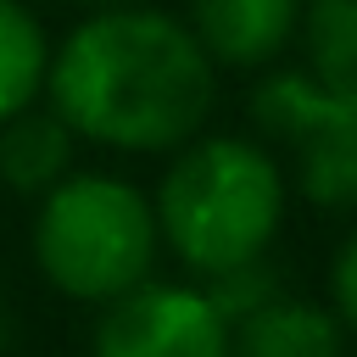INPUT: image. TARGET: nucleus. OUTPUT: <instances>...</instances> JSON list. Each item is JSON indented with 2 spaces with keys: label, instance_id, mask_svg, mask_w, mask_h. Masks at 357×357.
I'll return each instance as SVG.
<instances>
[{
  "label": "nucleus",
  "instance_id": "obj_1",
  "mask_svg": "<svg viewBox=\"0 0 357 357\" xmlns=\"http://www.w3.org/2000/svg\"><path fill=\"white\" fill-rule=\"evenodd\" d=\"M45 100L89 145L156 156L206 128L218 61L201 50L190 22L145 0L89 6L50 45Z\"/></svg>",
  "mask_w": 357,
  "mask_h": 357
},
{
  "label": "nucleus",
  "instance_id": "obj_2",
  "mask_svg": "<svg viewBox=\"0 0 357 357\" xmlns=\"http://www.w3.org/2000/svg\"><path fill=\"white\" fill-rule=\"evenodd\" d=\"M162 245L201 279L268 257L284 223V173L268 145L240 134H195L173 151L156 195Z\"/></svg>",
  "mask_w": 357,
  "mask_h": 357
},
{
  "label": "nucleus",
  "instance_id": "obj_3",
  "mask_svg": "<svg viewBox=\"0 0 357 357\" xmlns=\"http://www.w3.org/2000/svg\"><path fill=\"white\" fill-rule=\"evenodd\" d=\"M156 206L117 173H67L39 195L33 268L39 279L84 307H106L156 268Z\"/></svg>",
  "mask_w": 357,
  "mask_h": 357
},
{
  "label": "nucleus",
  "instance_id": "obj_4",
  "mask_svg": "<svg viewBox=\"0 0 357 357\" xmlns=\"http://www.w3.org/2000/svg\"><path fill=\"white\" fill-rule=\"evenodd\" d=\"M251 123L290 145L296 190L312 206H357V100L329 95L312 73H273L251 89Z\"/></svg>",
  "mask_w": 357,
  "mask_h": 357
},
{
  "label": "nucleus",
  "instance_id": "obj_5",
  "mask_svg": "<svg viewBox=\"0 0 357 357\" xmlns=\"http://www.w3.org/2000/svg\"><path fill=\"white\" fill-rule=\"evenodd\" d=\"M89 357H234L229 318L195 284L145 279L112 296L95 318Z\"/></svg>",
  "mask_w": 357,
  "mask_h": 357
},
{
  "label": "nucleus",
  "instance_id": "obj_6",
  "mask_svg": "<svg viewBox=\"0 0 357 357\" xmlns=\"http://www.w3.org/2000/svg\"><path fill=\"white\" fill-rule=\"evenodd\" d=\"M301 22V0H190V33L218 67L273 61Z\"/></svg>",
  "mask_w": 357,
  "mask_h": 357
},
{
  "label": "nucleus",
  "instance_id": "obj_7",
  "mask_svg": "<svg viewBox=\"0 0 357 357\" xmlns=\"http://www.w3.org/2000/svg\"><path fill=\"white\" fill-rule=\"evenodd\" d=\"M229 351L234 357H340L346 324L324 312L318 301L273 290L229 324Z\"/></svg>",
  "mask_w": 357,
  "mask_h": 357
},
{
  "label": "nucleus",
  "instance_id": "obj_8",
  "mask_svg": "<svg viewBox=\"0 0 357 357\" xmlns=\"http://www.w3.org/2000/svg\"><path fill=\"white\" fill-rule=\"evenodd\" d=\"M73 145H78V134L61 123V112L50 100L11 112L0 123V184L11 195L39 201L50 184H61L73 173Z\"/></svg>",
  "mask_w": 357,
  "mask_h": 357
},
{
  "label": "nucleus",
  "instance_id": "obj_9",
  "mask_svg": "<svg viewBox=\"0 0 357 357\" xmlns=\"http://www.w3.org/2000/svg\"><path fill=\"white\" fill-rule=\"evenodd\" d=\"M50 33L22 0H0V123L33 100H45Z\"/></svg>",
  "mask_w": 357,
  "mask_h": 357
},
{
  "label": "nucleus",
  "instance_id": "obj_10",
  "mask_svg": "<svg viewBox=\"0 0 357 357\" xmlns=\"http://www.w3.org/2000/svg\"><path fill=\"white\" fill-rule=\"evenodd\" d=\"M301 28L312 78L329 95L357 100V0H301Z\"/></svg>",
  "mask_w": 357,
  "mask_h": 357
},
{
  "label": "nucleus",
  "instance_id": "obj_11",
  "mask_svg": "<svg viewBox=\"0 0 357 357\" xmlns=\"http://www.w3.org/2000/svg\"><path fill=\"white\" fill-rule=\"evenodd\" d=\"M329 296H335V318L346 329H357V229L340 240L335 268H329Z\"/></svg>",
  "mask_w": 357,
  "mask_h": 357
},
{
  "label": "nucleus",
  "instance_id": "obj_12",
  "mask_svg": "<svg viewBox=\"0 0 357 357\" xmlns=\"http://www.w3.org/2000/svg\"><path fill=\"white\" fill-rule=\"evenodd\" d=\"M78 6L89 11V6H128V0H78Z\"/></svg>",
  "mask_w": 357,
  "mask_h": 357
}]
</instances>
